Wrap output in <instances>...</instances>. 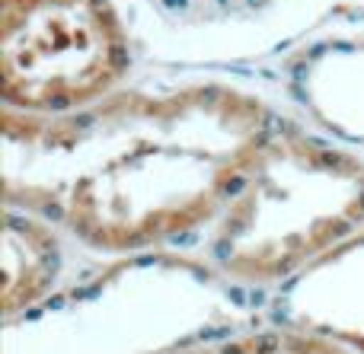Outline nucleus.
I'll return each mask as SVG.
<instances>
[{
	"mask_svg": "<svg viewBox=\"0 0 364 354\" xmlns=\"http://www.w3.org/2000/svg\"><path fill=\"white\" fill-rule=\"evenodd\" d=\"M272 128L256 96L218 83L6 109L4 195L96 249L160 246L218 217Z\"/></svg>",
	"mask_w": 364,
	"mask_h": 354,
	"instance_id": "nucleus-1",
	"label": "nucleus"
},
{
	"mask_svg": "<svg viewBox=\"0 0 364 354\" xmlns=\"http://www.w3.org/2000/svg\"><path fill=\"white\" fill-rule=\"evenodd\" d=\"M211 223V259L224 275L297 278L364 230V163L297 128H272Z\"/></svg>",
	"mask_w": 364,
	"mask_h": 354,
	"instance_id": "nucleus-2",
	"label": "nucleus"
},
{
	"mask_svg": "<svg viewBox=\"0 0 364 354\" xmlns=\"http://www.w3.org/2000/svg\"><path fill=\"white\" fill-rule=\"evenodd\" d=\"M125 67L128 42L109 0H0L6 109L58 115L93 106Z\"/></svg>",
	"mask_w": 364,
	"mask_h": 354,
	"instance_id": "nucleus-3",
	"label": "nucleus"
},
{
	"mask_svg": "<svg viewBox=\"0 0 364 354\" xmlns=\"http://www.w3.org/2000/svg\"><path fill=\"white\" fill-rule=\"evenodd\" d=\"M284 313L294 329L364 351V230L291 278Z\"/></svg>",
	"mask_w": 364,
	"mask_h": 354,
	"instance_id": "nucleus-4",
	"label": "nucleus"
},
{
	"mask_svg": "<svg viewBox=\"0 0 364 354\" xmlns=\"http://www.w3.org/2000/svg\"><path fill=\"white\" fill-rule=\"evenodd\" d=\"M48 221L29 211H6L4 223V316H26L48 294L61 265L58 240Z\"/></svg>",
	"mask_w": 364,
	"mask_h": 354,
	"instance_id": "nucleus-5",
	"label": "nucleus"
},
{
	"mask_svg": "<svg viewBox=\"0 0 364 354\" xmlns=\"http://www.w3.org/2000/svg\"><path fill=\"white\" fill-rule=\"evenodd\" d=\"M304 99L346 134H364V42L336 45L304 70Z\"/></svg>",
	"mask_w": 364,
	"mask_h": 354,
	"instance_id": "nucleus-6",
	"label": "nucleus"
},
{
	"mask_svg": "<svg viewBox=\"0 0 364 354\" xmlns=\"http://www.w3.org/2000/svg\"><path fill=\"white\" fill-rule=\"evenodd\" d=\"M166 354H346V348L323 336L304 329H269V332H246V336L208 338L198 345H182Z\"/></svg>",
	"mask_w": 364,
	"mask_h": 354,
	"instance_id": "nucleus-7",
	"label": "nucleus"
}]
</instances>
